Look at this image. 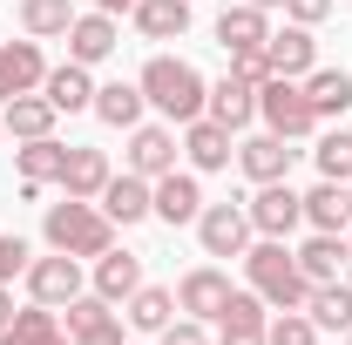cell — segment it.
Wrapping results in <instances>:
<instances>
[{"label":"cell","instance_id":"46","mask_svg":"<svg viewBox=\"0 0 352 345\" xmlns=\"http://www.w3.org/2000/svg\"><path fill=\"white\" fill-rule=\"evenodd\" d=\"M346 345H352V339H346Z\"/></svg>","mask_w":352,"mask_h":345},{"label":"cell","instance_id":"18","mask_svg":"<svg viewBox=\"0 0 352 345\" xmlns=\"http://www.w3.org/2000/svg\"><path fill=\"white\" fill-rule=\"evenodd\" d=\"M54 102L47 95H14V102H0V122H7V135L14 142H41V135H54Z\"/></svg>","mask_w":352,"mask_h":345},{"label":"cell","instance_id":"41","mask_svg":"<svg viewBox=\"0 0 352 345\" xmlns=\"http://www.w3.org/2000/svg\"><path fill=\"white\" fill-rule=\"evenodd\" d=\"M7 325H14V291L0 285V332H7Z\"/></svg>","mask_w":352,"mask_h":345},{"label":"cell","instance_id":"14","mask_svg":"<svg viewBox=\"0 0 352 345\" xmlns=\"http://www.w3.org/2000/svg\"><path fill=\"white\" fill-rule=\"evenodd\" d=\"M237 163H244V176L251 183H285L292 176V163H298V149L285 142V135H251V142H237Z\"/></svg>","mask_w":352,"mask_h":345},{"label":"cell","instance_id":"4","mask_svg":"<svg viewBox=\"0 0 352 345\" xmlns=\"http://www.w3.org/2000/svg\"><path fill=\"white\" fill-rule=\"evenodd\" d=\"M258 115H264V129L285 135V142H305L318 129V109L305 102V82H285V75H271L258 88Z\"/></svg>","mask_w":352,"mask_h":345},{"label":"cell","instance_id":"43","mask_svg":"<svg viewBox=\"0 0 352 345\" xmlns=\"http://www.w3.org/2000/svg\"><path fill=\"white\" fill-rule=\"evenodd\" d=\"M251 7H264V14H271V7H285V0H251Z\"/></svg>","mask_w":352,"mask_h":345},{"label":"cell","instance_id":"32","mask_svg":"<svg viewBox=\"0 0 352 345\" xmlns=\"http://www.w3.org/2000/svg\"><path fill=\"white\" fill-rule=\"evenodd\" d=\"M14 163H21V176H28V183H61L68 149H61L54 135H41V142H21V149H14Z\"/></svg>","mask_w":352,"mask_h":345},{"label":"cell","instance_id":"33","mask_svg":"<svg viewBox=\"0 0 352 345\" xmlns=\"http://www.w3.org/2000/svg\"><path fill=\"white\" fill-rule=\"evenodd\" d=\"M21 27H28V41H54L75 27V7L68 0H21Z\"/></svg>","mask_w":352,"mask_h":345},{"label":"cell","instance_id":"26","mask_svg":"<svg viewBox=\"0 0 352 345\" xmlns=\"http://www.w3.org/2000/svg\"><path fill=\"white\" fill-rule=\"evenodd\" d=\"M109 156H102V149H68V170H61V190H68V197H82V203H95V197H102V190H109Z\"/></svg>","mask_w":352,"mask_h":345},{"label":"cell","instance_id":"1","mask_svg":"<svg viewBox=\"0 0 352 345\" xmlns=\"http://www.w3.org/2000/svg\"><path fill=\"white\" fill-rule=\"evenodd\" d=\"M135 88H142V102L163 109L170 122H197L204 102H210V82H204L183 54H149V68L135 75Z\"/></svg>","mask_w":352,"mask_h":345},{"label":"cell","instance_id":"45","mask_svg":"<svg viewBox=\"0 0 352 345\" xmlns=\"http://www.w3.org/2000/svg\"><path fill=\"white\" fill-rule=\"evenodd\" d=\"M0 135H7V122H0Z\"/></svg>","mask_w":352,"mask_h":345},{"label":"cell","instance_id":"15","mask_svg":"<svg viewBox=\"0 0 352 345\" xmlns=\"http://www.w3.org/2000/svg\"><path fill=\"white\" fill-rule=\"evenodd\" d=\"M129 170L149 176V183L176 170V135L163 129V122H135V129H129Z\"/></svg>","mask_w":352,"mask_h":345},{"label":"cell","instance_id":"25","mask_svg":"<svg viewBox=\"0 0 352 345\" xmlns=\"http://www.w3.org/2000/svg\"><path fill=\"white\" fill-rule=\"evenodd\" d=\"M135 285H142V264H135L129 251H116V244H109V251L95 258V291H102L109 304H129Z\"/></svg>","mask_w":352,"mask_h":345},{"label":"cell","instance_id":"31","mask_svg":"<svg viewBox=\"0 0 352 345\" xmlns=\"http://www.w3.org/2000/svg\"><path fill=\"white\" fill-rule=\"evenodd\" d=\"M305 311H311V325L318 332H352V285H311V298H305Z\"/></svg>","mask_w":352,"mask_h":345},{"label":"cell","instance_id":"20","mask_svg":"<svg viewBox=\"0 0 352 345\" xmlns=\"http://www.w3.org/2000/svg\"><path fill=\"white\" fill-rule=\"evenodd\" d=\"M183 149H190V170H223L230 163V129L210 122V115H197V122H183Z\"/></svg>","mask_w":352,"mask_h":345},{"label":"cell","instance_id":"40","mask_svg":"<svg viewBox=\"0 0 352 345\" xmlns=\"http://www.w3.org/2000/svg\"><path fill=\"white\" fill-rule=\"evenodd\" d=\"M332 7H339V0H285V14H292L298 27H318V21H325Z\"/></svg>","mask_w":352,"mask_h":345},{"label":"cell","instance_id":"5","mask_svg":"<svg viewBox=\"0 0 352 345\" xmlns=\"http://www.w3.org/2000/svg\"><path fill=\"white\" fill-rule=\"evenodd\" d=\"M197 244H204V258H244L251 251V210L244 203H204Z\"/></svg>","mask_w":352,"mask_h":345},{"label":"cell","instance_id":"35","mask_svg":"<svg viewBox=\"0 0 352 345\" xmlns=\"http://www.w3.org/2000/svg\"><path fill=\"white\" fill-rule=\"evenodd\" d=\"M311 156H318V176H332V183H352V129H325Z\"/></svg>","mask_w":352,"mask_h":345},{"label":"cell","instance_id":"13","mask_svg":"<svg viewBox=\"0 0 352 345\" xmlns=\"http://www.w3.org/2000/svg\"><path fill=\"white\" fill-rule=\"evenodd\" d=\"M264 61H271V75H285V82H305L311 68H318V41H311V27H285V34H271L264 41Z\"/></svg>","mask_w":352,"mask_h":345},{"label":"cell","instance_id":"16","mask_svg":"<svg viewBox=\"0 0 352 345\" xmlns=\"http://www.w3.org/2000/svg\"><path fill=\"white\" fill-rule=\"evenodd\" d=\"M217 339L223 345H264V298L258 291H230V298H223Z\"/></svg>","mask_w":352,"mask_h":345},{"label":"cell","instance_id":"37","mask_svg":"<svg viewBox=\"0 0 352 345\" xmlns=\"http://www.w3.org/2000/svg\"><path fill=\"white\" fill-rule=\"evenodd\" d=\"M230 75H237V82H251V88H264V82H271V61H264V47L230 54Z\"/></svg>","mask_w":352,"mask_h":345},{"label":"cell","instance_id":"44","mask_svg":"<svg viewBox=\"0 0 352 345\" xmlns=\"http://www.w3.org/2000/svg\"><path fill=\"white\" fill-rule=\"evenodd\" d=\"M346 251H352V223H346Z\"/></svg>","mask_w":352,"mask_h":345},{"label":"cell","instance_id":"19","mask_svg":"<svg viewBox=\"0 0 352 345\" xmlns=\"http://www.w3.org/2000/svg\"><path fill=\"white\" fill-rule=\"evenodd\" d=\"M129 14L142 41H183L190 34V0H135Z\"/></svg>","mask_w":352,"mask_h":345},{"label":"cell","instance_id":"2","mask_svg":"<svg viewBox=\"0 0 352 345\" xmlns=\"http://www.w3.org/2000/svg\"><path fill=\"white\" fill-rule=\"evenodd\" d=\"M244 278H251V291H258L271 311H305L311 298V278L298 271V258L285 251V237H264L244 251Z\"/></svg>","mask_w":352,"mask_h":345},{"label":"cell","instance_id":"12","mask_svg":"<svg viewBox=\"0 0 352 345\" xmlns=\"http://www.w3.org/2000/svg\"><path fill=\"white\" fill-rule=\"evenodd\" d=\"M116 41H122V27H116V14H75V27H68V61H82V68H95V61H109L116 54Z\"/></svg>","mask_w":352,"mask_h":345},{"label":"cell","instance_id":"8","mask_svg":"<svg viewBox=\"0 0 352 345\" xmlns=\"http://www.w3.org/2000/svg\"><path fill=\"white\" fill-rule=\"evenodd\" d=\"M28 298L34 304H61L82 298V258H68V251H54V258H28Z\"/></svg>","mask_w":352,"mask_h":345},{"label":"cell","instance_id":"36","mask_svg":"<svg viewBox=\"0 0 352 345\" xmlns=\"http://www.w3.org/2000/svg\"><path fill=\"white\" fill-rule=\"evenodd\" d=\"M264 345H318V325H311V311H278V318L264 325Z\"/></svg>","mask_w":352,"mask_h":345},{"label":"cell","instance_id":"17","mask_svg":"<svg viewBox=\"0 0 352 345\" xmlns=\"http://www.w3.org/2000/svg\"><path fill=\"white\" fill-rule=\"evenodd\" d=\"M204 115H210V122H223L230 135L251 129V115H258V88L237 82V75H223V82L210 88V102H204Z\"/></svg>","mask_w":352,"mask_h":345},{"label":"cell","instance_id":"29","mask_svg":"<svg viewBox=\"0 0 352 345\" xmlns=\"http://www.w3.org/2000/svg\"><path fill=\"white\" fill-rule=\"evenodd\" d=\"M88 109H95L109 129H135L149 102H142V88H135V82H109V88H95V102H88Z\"/></svg>","mask_w":352,"mask_h":345},{"label":"cell","instance_id":"23","mask_svg":"<svg viewBox=\"0 0 352 345\" xmlns=\"http://www.w3.org/2000/svg\"><path fill=\"white\" fill-rule=\"evenodd\" d=\"M305 223L346 237V223H352V183H332V176H325L318 190H305Z\"/></svg>","mask_w":352,"mask_h":345},{"label":"cell","instance_id":"11","mask_svg":"<svg viewBox=\"0 0 352 345\" xmlns=\"http://www.w3.org/2000/svg\"><path fill=\"white\" fill-rule=\"evenodd\" d=\"M41 82H47L41 41H0V102H14V95H34Z\"/></svg>","mask_w":352,"mask_h":345},{"label":"cell","instance_id":"42","mask_svg":"<svg viewBox=\"0 0 352 345\" xmlns=\"http://www.w3.org/2000/svg\"><path fill=\"white\" fill-rule=\"evenodd\" d=\"M95 7H102V14H122V7H135V0H95Z\"/></svg>","mask_w":352,"mask_h":345},{"label":"cell","instance_id":"21","mask_svg":"<svg viewBox=\"0 0 352 345\" xmlns=\"http://www.w3.org/2000/svg\"><path fill=\"white\" fill-rule=\"evenodd\" d=\"M217 41H223V54H244V47H264L271 41V21H264V7H223L217 14Z\"/></svg>","mask_w":352,"mask_h":345},{"label":"cell","instance_id":"24","mask_svg":"<svg viewBox=\"0 0 352 345\" xmlns=\"http://www.w3.org/2000/svg\"><path fill=\"white\" fill-rule=\"evenodd\" d=\"M292 258H298V271H305L311 285H332V278H339V264H346L352 251H346V237H339V230H311L305 251H292Z\"/></svg>","mask_w":352,"mask_h":345},{"label":"cell","instance_id":"39","mask_svg":"<svg viewBox=\"0 0 352 345\" xmlns=\"http://www.w3.org/2000/svg\"><path fill=\"white\" fill-rule=\"evenodd\" d=\"M14 278H28V244L0 230V285H14Z\"/></svg>","mask_w":352,"mask_h":345},{"label":"cell","instance_id":"38","mask_svg":"<svg viewBox=\"0 0 352 345\" xmlns=\"http://www.w3.org/2000/svg\"><path fill=\"white\" fill-rule=\"evenodd\" d=\"M156 345H210V332H204V318H170L156 332Z\"/></svg>","mask_w":352,"mask_h":345},{"label":"cell","instance_id":"22","mask_svg":"<svg viewBox=\"0 0 352 345\" xmlns=\"http://www.w3.org/2000/svg\"><path fill=\"white\" fill-rule=\"evenodd\" d=\"M156 216H163V223H197V216H204V190H197V176H183V170L156 176Z\"/></svg>","mask_w":352,"mask_h":345},{"label":"cell","instance_id":"30","mask_svg":"<svg viewBox=\"0 0 352 345\" xmlns=\"http://www.w3.org/2000/svg\"><path fill=\"white\" fill-rule=\"evenodd\" d=\"M305 102L318 109V122H325V115H346L352 109V75L346 68H311L305 75Z\"/></svg>","mask_w":352,"mask_h":345},{"label":"cell","instance_id":"6","mask_svg":"<svg viewBox=\"0 0 352 345\" xmlns=\"http://www.w3.org/2000/svg\"><path fill=\"white\" fill-rule=\"evenodd\" d=\"M61 311H68V345H122V311L102 298V291H82V298H68Z\"/></svg>","mask_w":352,"mask_h":345},{"label":"cell","instance_id":"27","mask_svg":"<svg viewBox=\"0 0 352 345\" xmlns=\"http://www.w3.org/2000/svg\"><path fill=\"white\" fill-rule=\"evenodd\" d=\"M0 345H68V325L54 318V304H28V311H14Z\"/></svg>","mask_w":352,"mask_h":345},{"label":"cell","instance_id":"9","mask_svg":"<svg viewBox=\"0 0 352 345\" xmlns=\"http://www.w3.org/2000/svg\"><path fill=\"white\" fill-rule=\"evenodd\" d=\"M95 203H102L109 223H122V230H129V223H142V216H156V183H149V176H135V170H122V176H109V190H102Z\"/></svg>","mask_w":352,"mask_h":345},{"label":"cell","instance_id":"7","mask_svg":"<svg viewBox=\"0 0 352 345\" xmlns=\"http://www.w3.org/2000/svg\"><path fill=\"white\" fill-rule=\"evenodd\" d=\"M244 210H251V230H264V237H292V230L305 223V197H298L292 176H285V183H258V197H251Z\"/></svg>","mask_w":352,"mask_h":345},{"label":"cell","instance_id":"10","mask_svg":"<svg viewBox=\"0 0 352 345\" xmlns=\"http://www.w3.org/2000/svg\"><path fill=\"white\" fill-rule=\"evenodd\" d=\"M223 298H230V278H223L217 264H197V271L176 285V311H183V318H204V325H217Z\"/></svg>","mask_w":352,"mask_h":345},{"label":"cell","instance_id":"28","mask_svg":"<svg viewBox=\"0 0 352 345\" xmlns=\"http://www.w3.org/2000/svg\"><path fill=\"white\" fill-rule=\"evenodd\" d=\"M41 95L54 102V109H61V115H75V109H88V102H95V82H88V68H82V61H61V68H47Z\"/></svg>","mask_w":352,"mask_h":345},{"label":"cell","instance_id":"3","mask_svg":"<svg viewBox=\"0 0 352 345\" xmlns=\"http://www.w3.org/2000/svg\"><path fill=\"white\" fill-rule=\"evenodd\" d=\"M47 251H68V258H102L116 244V223L102 216V203H82V197H61L47 203Z\"/></svg>","mask_w":352,"mask_h":345},{"label":"cell","instance_id":"34","mask_svg":"<svg viewBox=\"0 0 352 345\" xmlns=\"http://www.w3.org/2000/svg\"><path fill=\"white\" fill-rule=\"evenodd\" d=\"M170 311H176V291H163V285H135V298H129V325H135V332H163Z\"/></svg>","mask_w":352,"mask_h":345}]
</instances>
